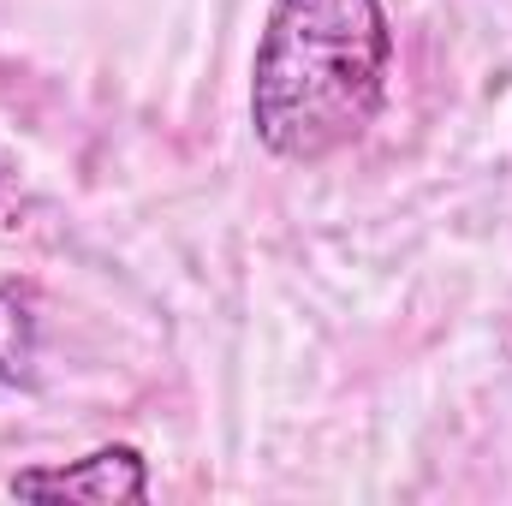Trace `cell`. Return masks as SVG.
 <instances>
[{
  "instance_id": "cell-3",
  "label": "cell",
  "mask_w": 512,
  "mask_h": 506,
  "mask_svg": "<svg viewBox=\"0 0 512 506\" xmlns=\"http://www.w3.org/2000/svg\"><path fill=\"white\" fill-rule=\"evenodd\" d=\"M42 364V298L24 280H0V387L30 393Z\"/></svg>"
},
{
  "instance_id": "cell-2",
  "label": "cell",
  "mask_w": 512,
  "mask_h": 506,
  "mask_svg": "<svg viewBox=\"0 0 512 506\" xmlns=\"http://www.w3.org/2000/svg\"><path fill=\"white\" fill-rule=\"evenodd\" d=\"M18 501H90V506H137L149 501V459L114 441L66 465H30L6 483Z\"/></svg>"
},
{
  "instance_id": "cell-1",
  "label": "cell",
  "mask_w": 512,
  "mask_h": 506,
  "mask_svg": "<svg viewBox=\"0 0 512 506\" xmlns=\"http://www.w3.org/2000/svg\"><path fill=\"white\" fill-rule=\"evenodd\" d=\"M393 78L382 0H274L251 60V131L286 167H316L376 126Z\"/></svg>"
}]
</instances>
